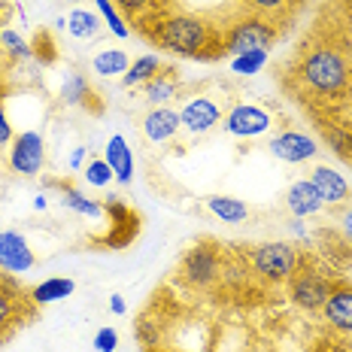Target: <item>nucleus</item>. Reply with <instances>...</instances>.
Returning <instances> with one entry per match:
<instances>
[{
	"instance_id": "f257e3e1",
	"label": "nucleus",
	"mask_w": 352,
	"mask_h": 352,
	"mask_svg": "<svg viewBox=\"0 0 352 352\" xmlns=\"http://www.w3.org/2000/svg\"><path fill=\"white\" fill-rule=\"evenodd\" d=\"M155 40L161 49L186 58H212L210 40L212 31L195 16H170L155 28Z\"/></svg>"
},
{
	"instance_id": "f03ea898",
	"label": "nucleus",
	"mask_w": 352,
	"mask_h": 352,
	"mask_svg": "<svg viewBox=\"0 0 352 352\" xmlns=\"http://www.w3.org/2000/svg\"><path fill=\"white\" fill-rule=\"evenodd\" d=\"M300 79L319 94H337L349 82V67L334 49H313L300 64Z\"/></svg>"
},
{
	"instance_id": "7ed1b4c3",
	"label": "nucleus",
	"mask_w": 352,
	"mask_h": 352,
	"mask_svg": "<svg viewBox=\"0 0 352 352\" xmlns=\"http://www.w3.org/2000/svg\"><path fill=\"white\" fill-rule=\"evenodd\" d=\"M300 264V252L285 240L261 243L252 249V270L267 283H285Z\"/></svg>"
},
{
	"instance_id": "20e7f679",
	"label": "nucleus",
	"mask_w": 352,
	"mask_h": 352,
	"mask_svg": "<svg viewBox=\"0 0 352 352\" xmlns=\"http://www.w3.org/2000/svg\"><path fill=\"white\" fill-rule=\"evenodd\" d=\"M276 40V31L270 21H264L258 16H246L240 21H234L228 28V40H225V52L228 55H243L252 49H270Z\"/></svg>"
},
{
	"instance_id": "39448f33",
	"label": "nucleus",
	"mask_w": 352,
	"mask_h": 352,
	"mask_svg": "<svg viewBox=\"0 0 352 352\" xmlns=\"http://www.w3.org/2000/svg\"><path fill=\"white\" fill-rule=\"evenodd\" d=\"M46 164V143L36 131H21L10 143V167L19 176H36Z\"/></svg>"
},
{
	"instance_id": "423d86ee",
	"label": "nucleus",
	"mask_w": 352,
	"mask_h": 352,
	"mask_svg": "<svg viewBox=\"0 0 352 352\" xmlns=\"http://www.w3.org/2000/svg\"><path fill=\"white\" fill-rule=\"evenodd\" d=\"M270 119L267 109H261L258 104H237L231 107V113L225 116V131L237 140H252V137H261L270 131Z\"/></svg>"
},
{
	"instance_id": "0eeeda50",
	"label": "nucleus",
	"mask_w": 352,
	"mask_h": 352,
	"mask_svg": "<svg viewBox=\"0 0 352 352\" xmlns=\"http://www.w3.org/2000/svg\"><path fill=\"white\" fill-rule=\"evenodd\" d=\"M219 276H222V258L212 246H195L182 258V280L197 285V289H207Z\"/></svg>"
},
{
	"instance_id": "6e6552de",
	"label": "nucleus",
	"mask_w": 352,
	"mask_h": 352,
	"mask_svg": "<svg viewBox=\"0 0 352 352\" xmlns=\"http://www.w3.org/2000/svg\"><path fill=\"white\" fill-rule=\"evenodd\" d=\"M270 152L285 164H304V161H313L319 155V143L304 131H283L270 140Z\"/></svg>"
},
{
	"instance_id": "1a4fd4ad",
	"label": "nucleus",
	"mask_w": 352,
	"mask_h": 352,
	"mask_svg": "<svg viewBox=\"0 0 352 352\" xmlns=\"http://www.w3.org/2000/svg\"><path fill=\"white\" fill-rule=\"evenodd\" d=\"M328 295H331V283L322 274L307 270V274H298L295 280H292V300H295L300 310H310V313L322 310Z\"/></svg>"
},
{
	"instance_id": "9d476101",
	"label": "nucleus",
	"mask_w": 352,
	"mask_h": 352,
	"mask_svg": "<svg viewBox=\"0 0 352 352\" xmlns=\"http://www.w3.org/2000/svg\"><path fill=\"white\" fill-rule=\"evenodd\" d=\"M219 119H222V109L212 98H192L186 100V107L179 109V122L188 134H207L210 128H216Z\"/></svg>"
},
{
	"instance_id": "9b49d317",
	"label": "nucleus",
	"mask_w": 352,
	"mask_h": 352,
	"mask_svg": "<svg viewBox=\"0 0 352 352\" xmlns=\"http://www.w3.org/2000/svg\"><path fill=\"white\" fill-rule=\"evenodd\" d=\"M34 252L28 246V240L16 231H3L0 234V267L6 274H25L34 267Z\"/></svg>"
},
{
	"instance_id": "f8f14e48",
	"label": "nucleus",
	"mask_w": 352,
	"mask_h": 352,
	"mask_svg": "<svg viewBox=\"0 0 352 352\" xmlns=\"http://www.w3.org/2000/svg\"><path fill=\"white\" fill-rule=\"evenodd\" d=\"M179 128H182V122L173 107H155V109H149L143 119V134H146V140H152V143H167L170 137H176Z\"/></svg>"
},
{
	"instance_id": "ddd939ff",
	"label": "nucleus",
	"mask_w": 352,
	"mask_h": 352,
	"mask_svg": "<svg viewBox=\"0 0 352 352\" xmlns=\"http://www.w3.org/2000/svg\"><path fill=\"white\" fill-rule=\"evenodd\" d=\"M322 313H325L331 328H337V331H343V334H352V285H337V289H331Z\"/></svg>"
},
{
	"instance_id": "4468645a",
	"label": "nucleus",
	"mask_w": 352,
	"mask_h": 352,
	"mask_svg": "<svg viewBox=\"0 0 352 352\" xmlns=\"http://www.w3.org/2000/svg\"><path fill=\"white\" fill-rule=\"evenodd\" d=\"M322 195L319 188L313 186L310 179H298L289 186V195H285V207L295 219H304V216H313V212L322 210Z\"/></svg>"
},
{
	"instance_id": "2eb2a0df",
	"label": "nucleus",
	"mask_w": 352,
	"mask_h": 352,
	"mask_svg": "<svg viewBox=\"0 0 352 352\" xmlns=\"http://www.w3.org/2000/svg\"><path fill=\"white\" fill-rule=\"evenodd\" d=\"M104 161L113 167L116 182L128 186V182L134 179V152H131V146H128V140H124L122 134L109 137V143H107V149H104Z\"/></svg>"
},
{
	"instance_id": "dca6fc26",
	"label": "nucleus",
	"mask_w": 352,
	"mask_h": 352,
	"mask_svg": "<svg viewBox=\"0 0 352 352\" xmlns=\"http://www.w3.org/2000/svg\"><path fill=\"white\" fill-rule=\"evenodd\" d=\"M310 182L319 188V195H322V201L325 204H343L349 197V182H346V176H340L334 170V167H325V164H319L316 170L310 173Z\"/></svg>"
},
{
	"instance_id": "f3484780",
	"label": "nucleus",
	"mask_w": 352,
	"mask_h": 352,
	"mask_svg": "<svg viewBox=\"0 0 352 352\" xmlns=\"http://www.w3.org/2000/svg\"><path fill=\"white\" fill-rule=\"evenodd\" d=\"M207 210L216 219H222L225 225H237V222H246L249 219L246 204L237 201V197H228V195H210L207 197Z\"/></svg>"
},
{
	"instance_id": "a211bd4d",
	"label": "nucleus",
	"mask_w": 352,
	"mask_h": 352,
	"mask_svg": "<svg viewBox=\"0 0 352 352\" xmlns=\"http://www.w3.org/2000/svg\"><path fill=\"white\" fill-rule=\"evenodd\" d=\"M76 292V283L67 280V276H52V280H43L40 285L31 289V300L34 304H55V300H64Z\"/></svg>"
},
{
	"instance_id": "6ab92c4d",
	"label": "nucleus",
	"mask_w": 352,
	"mask_h": 352,
	"mask_svg": "<svg viewBox=\"0 0 352 352\" xmlns=\"http://www.w3.org/2000/svg\"><path fill=\"white\" fill-rule=\"evenodd\" d=\"M161 70H164V67H161V58L158 55H140V58H134V61H131V67H128V73H124L122 82L128 88L146 85L149 79H155Z\"/></svg>"
},
{
	"instance_id": "aec40b11",
	"label": "nucleus",
	"mask_w": 352,
	"mask_h": 352,
	"mask_svg": "<svg viewBox=\"0 0 352 352\" xmlns=\"http://www.w3.org/2000/svg\"><path fill=\"white\" fill-rule=\"evenodd\" d=\"M91 67L98 76H124L131 67V58H128V52H122V49H100V52L94 55Z\"/></svg>"
},
{
	"instance_id": "412c9836",
	"label": "nucleus",
	"mask_w": 352,
	"mask_h": 352,
	"mask_svg": "<svg viewBox=\"0 0 352 352\" xmlns=\"http://www.w3.org/2000/svg\"><path fill=\"white\" fill-rule=\"evenodd\" d=\"M146 98L152 100V104H167V100L176 98V91H179V82H176L173 70H161L155 79H149V82L143 85Z\"/></svg>"
},
{
	"instance_id": "4be33fe9",
	"label": "nucleus",
	"mask_w": 352,
	"mask_h": 352,
	"mask_svg": "<svg viewBox=\"0 0 352 352\" xmlns=\"http://www.w3.org/2000/svg\"><path fill=\"white\" fill-rule=\"evenodd\" d=\"M67 31L70 36H76V40H94L100 31V21L94 12H88V10H70V16H67Z\"/></svg>"
},
{
	"instance_id": "5701e85b",
	"label": "nucleus",
	"mask_w": 352,
	"mask_h": 352,
	"mask_svg": "<svg viewBox=\"0 0 352 352\" xmlns=\"http://www.w3.org/2000/svg\"><path fill=\"white\" fill-rule=\"evenodd\" d=\"M61 201H64V207L79 212V216H88V219L104 216V207H100L98 201H91V197H85L79 188H61Z\"/></svg>"
},
{
	"instance_id": "b1692460",
	"label": "nucleus",
	"mask_w": 352,
	"mask_h": 352,
	"mask_svg": "<svg viewBox=\"0 0 352 352\" xmlns=\"http://www.w3.org/2000/svg\"><path fill=\"white\" fill-rule=\"evenodd\" d=\"M264 64H267V49H252V52L231 58V73H237V76H255V73L264 70Z\"/></svg>"
},
{
	"instance_id": "393cba45",
	"label": "nucleus",
	"mask_w": 352,
	"mask_h": 352,
	"mask_svg": "<svg viewBox=\"0 0 352 352\" xmlns=\"http://www.w3.org/2000/svg\"><path fill=\"white\" fill-rule=\"evenodd\" d=\"M0 43H3V49L16 58V61H31L34 58V49L28 46L25 36L19 31H12V28H0Z\"/></svg>"
},
{
	"instance_id": "a878e982",
	"label": "nucleus",
	"mask_w": 352,
	"mask_h": 352,
	"mask_svg": "<svg viewBox=\"0 0 352 352\" xmlns=\"http://www.w3.org/2000/svg\"><path fill=\"white\" fill-rule=\"evenodd\" d=\"M82 179L91 188H107L116 176H113V167H109L104 158H94V161H88V164L82 167Z\"/></svg>"
},
{
	"instance_id": "bb28decb",
	"label": "nucleus",
	"mask_w": 352,
	"mask_h": 352,
	"mask_svg": "<svg viewBox=\"0 0 352 352\" xmlns=\"http://www.w3.org/2000/svg\"><path fill=\"white\" fill-rule=\"evenodd\" d=\"M85 94H88V85L79 73H70L61 85V100L67 107H76V104H85Z\"/></svg>"
},
{
	"instance_id": "cd10ccee",
	"label": "nucleus",
	"mask_w": 352,
	"mask_h": 352,
	"mask_svg": "<svg viewBox=\"0 0 352 352\" xmlns=\"http://www.w3.org/2000/svg\"><path fill=\"white\" fill-rule=\"evenodd\" d=\"M94 6H98V12L104 16L109 31L119 36V40H124V36H128V25H124V19L119 16V10L113 6V0H94Z\"/></svg>"
},
{
	"instance_id": "c85d7f7f",
	"label": "nucleus",
	"mask_w": 352,
	"mask_h": 352,
	"mask_svg": "<svg viewBox=\"0 0 352 352\" xmlns=\"http://www.w3.org/2000/svg\"><path fill=\"white\" fill-rule=\"evenodd\" d=\"M12 313H16V298L6 285H0V331L12 322Z\"/></svg>"
},
{
	"instance_id": "c756f323",
	"label": "nucleus",
	"mask_w": 352,
	"mask_h": 352,
	"mask_svg": "<svg viewBox=\"0 0 352 352\" xmlns=\"http://www.w3.org/2000/svg\"><path fill=\"white\" fill-rule=\"evenodd\" d=\"M116 346H119L116 328H100V331L94 334V352H116Z\"/></svg>"
},
{
	"instance_id": "7c9ffc66",
	"label": "nucleus",
	"mask_w": 352,
	"mask_h": 352,
	"mask_svg": "<svg viewBox=\"0 0 352 352\" xmlns=\"http://www.w3.org/2000/svg\"><path fill=\"white\" fill-rule=\"evenodd\" d=\"M249 3V10H255V12H276L280 6H285L289 0H246Z\"/></svg>"
},
{
	"instance_id": "2f4dec72",
	"label": "nucleus",
	"mask_w": 352,
	"mask_h": 352,
	"mask_svg": "<svg viewBox=\"0 0 352 352\" xmlns=\"http://www.w3.org/2000/svg\"><path fill=\"white\" fill-rule=\"evenodd\" d=\"M12 124L10 119H6V113H3V107H0V146H6V143H12Z\"/></svg>"
},
{
	"instance_id": "473e14b6",
	"label": "nucleus",
	"mask_w": 352,
	"mask_h": 352,
	"mask_svg": "<svg viewBox=\"0 0 352 352\" xmlns=\"http://www.w3.org/2000/svg\"><path fill=\"white\" fill-rule=\"evenodd\" d=\"M109 313H113V316H124V313H128V304H124L122 295H109Z\"/></svg>"
},
{
	"instance_id": "72a5a7b5",
	"label": "nucleus",
	"mask_w": 352,
	"mask_h": 352,
	"mask_svg": "<svg viewBox=\"0 0 352 352\" xmlns=\"http://www.w3.org/2000/svg\"><path fill=\"white\" fill-rule=\"evenodd\" d=\"M85 146H76V149L70 152V170H79V167H85Z\"/></svg>"
},
{
	"instance_id": "f704fd0d",
	"label": "nucleus",
	"mask_w": 352,
	"mask_h": 352,
	"mask_svg": "<svg viewBox=\"0 0 352 352\" xmlns=\"http://www.w3.org/2000/svg\"><path fill=\"white\" fill-rule=\"evenodd\" d=\"M119 6L124 12H143L149 6V0H119Z\"/></svg>"
},
{
	"instance_id": "c9c22d12",
	"label": "nucleus",
	"mask_w": 352,
	"mask_h": 352,
	"mask_svg": "<svg viewBox=\"0 0 352 352\" xmlns=\"http://www.w3.org/2000/svg\"><path fill=\"white\" fill-rule=\"evenodd\" d=\"M289 231L295 234V237H300V240L307 237V228H304V222H300V219H295V216H292V222H289Z\"/></svg>"
},
{
	"instance_id": "e433bc0d",
	"label": "nucleus",
	"mask_w": 352,
	"mask_h": 352,
	"mask_svg": "<svg viewBox=\"0 0 352 352\" xmlns=\"http://www.w3.org/2000/svg\"><path fill=\"white\" fill-rule=\"evenodd\" d=\"M340 225H343V231H346V237H352V210H346V212H343Z\"/></svg>"
},
{
	"instance_id": "4c0bfd02",
	"label": "nucleus",
	"mask_w": 352,
	"mask_h": 352,
	"mask_svg": "<svg viewBox=\"0 0 352 352\" xmlns=\"http://www.w3.org/2000/svg\"><path fill=\"white\" fill-rule=\"evenodd\" d=\"M46 204H49V201H46V195H36V197H34V210H36V212L46 210Z\"/></svg>"
},
{
	"instance_id": "58836bf2",
	"label": "nucleus",
	"mask_w": 352,
	"mask_h": 352,
	"mask_svg": "<svg viewBox=\"0 0 352 352\" xmlns=\"http://www.w3.org/2000/svg\"><path fill=\"white\" fill-rule=\"evenodd\" d=\"M6 16H10V6H6V0H0V28H6Z\"/></svg>"
},
{
	"instance_id": "ea45409f",
	"label": "nucleus",
	"mask_w": 352,
	"mask_h": 352,
	"mask_svg": "<svg viewBox=\"0 0 352 352\" xmlns=\"http://www.w3.org/2000/svg\"><path fill=\"white\" fill-rule=\"evenodd\" d=\"M67 3H82V0H67Z\"/></svg>"
}]
</instances>
